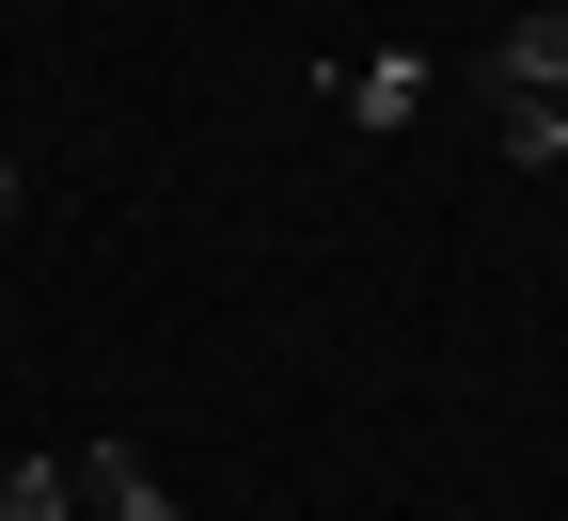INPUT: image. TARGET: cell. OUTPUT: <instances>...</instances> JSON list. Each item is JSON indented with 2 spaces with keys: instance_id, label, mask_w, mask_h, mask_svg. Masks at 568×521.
<instances>
[{
  "instance_id": "obj_1",
  "label": "cell",
  "mask_w": 568,
  "mask_h": 521,
  "mask_svg": "<svg viewBox=\"0 0 568 521\" xmlns=\"http://www.w3.org/2000/svg\"><path fill=\"white\" fill-rule=\"evenodd\" d=\"M489 96H568V17H506L489 32Z\"/></svg>"
},
{
  "instance_id": "obj_2",
  "label": "cell",
  "mask_w": 568,
  "mask_h": 521,
  "mask_svg": "<svg viewBox=\"0 0 568 521\" xmlns=\"http://www.w3.org/2000/svg\"><path fill=\"white\" fill-rule=\"evenodd\" d=\"M63 474H80V505H111V521H174V490L142 474L126 442H80V459H63Z\"/></svg>"
},
{
  "instance_id": "obj_3",
  "label": "cell",
  "mask_w": 568,
  "mask_h": 521,
  "mask_svg": "<svg viewBox=\"0 0 568 521\" xmlns=\"http://www.w3.org/2000/svg\"><path fill=\"white\" fill-rule=\"evenodd\" d=\"M410 96H426V63H395V48L379 63H332V111L347 127H410Z\"/></svg>"
},
{
  "instance_id": "obj_4",
  "label": "cell",
  "mask_w": 568,
  "mask_h": 521,
  "mask_svg": "<svg viewBox=\"0 0 568 521\" xmlns=\"http://www.w3.org/2000/svg\"><path fill=\"white\" fill-rule=\"evenodd\" d=\"M489 142L521 174H568V96H489Z\"/></svg>"
},
{
  "instance_id": "obj_5",
  "label": "cell",
  "mask_w": 568,
  "mask_h": 521,
  "mask_svg": "<svg viewBox=\"0 0 568 521\" xmlns=\"http://www.w3.org/2000/svg\"><path fill=\"white\" fill-rule=\"evenodd\" d=\"M63 505H80V474H63V459H17V474H0V521H63Z\"/></svg>"
},
{
  "instance_id": "obj_6",
  "label": "cell",
  "mask_w": 568,
  "mask_h": 521,
  "mask_svg": "<svg viewBox=\"0 0 568 521\" xmlns=\"http://www.w3.org/2000/svg\"><path fill=\"white\" fill-rule=\"evenodd\" d=\"M0 221H17V159H0Z\"/></svg>"
}]
</instances>
